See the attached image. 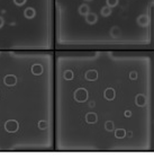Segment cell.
Returning <instances> with one entry per match:
<instances>
[{"label": "cell", "instance_id": "1", "mask_svg": "<svg viewBox=\"0 0 154 159\" xmlns=\"http://www.w3.org/2000/svg\"><path fill=\"white\" fill-rule=\"evenodd\" d=\"M54 150L154 151V51L55 53Z\"/></svg>", "mask_w": 154, "mask_h": 159}, {"label": "cell", "instance_id": "2", "mask_svg": "<svg viewBox=\"0 0 154 159\" xmlns=\"http://www.w3.org/2000/svg\"><path fill=\"white\" fill-rule=\"evenodd\" d=\"M154 0H54V49L153 50Z\"/></svg>", "mask_w": 154, "mask_h": 159}, {"label": "cell", "instance_id": "3", "mask_svg": "<svg viewBox=\"0 0 154 159\" xmlns=\"http://www.w3.org/2000/svg\"><path fill=\"white\" fill-rule=\"evenodd\" d=\"M6 130L8 132H10V133H16V132H18L19 131V128H20V124L19 122L15 120V119H10L9 121H7L6 123Z\"/></svg>", "mask_w": 154, "mask_h": 159}, {"label": "cell", "instance_id": "4", "mask_svg": "<svg viewBox=\"0 0 154 159\" xmlns=\"http://www.w3.org/2000/svg\"><path fill=\"white\" fill-rule=\"evenodd\" d=\"M4 82H5L7 86H16L17 82H18V78L16 77L15 75H13V73L6 75L5 78H4Z\"/></svg>", "mask_w": 154, "mask_h": 159}, {"label": "cell", "instance_id": "5", "mask_svg": "<svg viewBox=\"0 0 154 159\" xmlns=\"http://www.w3.org/2000/svg\"><path fill=\"white\" fill-rule=\"evenodd\" d=\"M2 25H4V18H2V17H0V28L2 27Z\"/></svg>", "mask_w": 154, "mask_h": 159}, {"label": "cell", "instance_id": "6", "mask_svg": "<svg viewBox=\"0 0 154 159\" xmlns=\"http://www.w3.org/2000/svg\"><path fill=\"white\" fill-rule=\"evenodd\" d=\"M153 38H154V33H153Z\"/></svg>", "mask_w": 154, "mask_h": 159}]
</instances>
